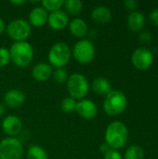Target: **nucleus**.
Wrapping results in <instances>:
<instances>
[{
	"mask_svg": "<svg viewBox=\"0 0 158 159\" xmlns=\"http://www.w3.org/2000/svg\"><path fill=\"white\" fill-rule=\"evenodd\" d=\"M91 89L93 92L102 96H106L108 93H110L113 90L110 81L105 77L95 78L91 83Z\"/></svg>",
	"mask_w": 158,
	"mask_h": 159,
	"instance_id": "obj_19",
	"label": "nucleus"
},
{
	"mask_svg": "<svg viewBox=\"0 0 158 159\" xmlns=\"http://www.w3.org/2000/svg\"><path fill=\"white\" fill-rule=\"evenodd\" d=\"M23 154L21 142L15 137H7L0 142V159H20Z\"/></svg>",
	"mask_w": 158,
	"mask_h": 159,
	"instance_id": "obj_7",
	"label": "nucleus"
},
{
	"mask_svg": "<svg viewBox=\"0 0 158 159\" xmlns=\"http://www.w3.org/2000/svg\"><path fill=\"white\" fill-rule=\"evenodd\" d=\"M66 86L70 97L74 100H83L89 90V83L88 79L79 73H74L68 76Z\"/></svg>",
	"mask_w": 158,
	"mask_h": 159,
	"instance_id": "obj_4",
	"label": "nucleus"
},
{
	"mask_svg": "<svg viewBox=\"0 0 158 159\" xmlns=\"http://www.w3.org/2000/svg\"><path fill=\"white\" fill-rule=\"evenodd\" d=\"M110 149H111V148L109 147V145H108L106 143H104L101 144V146H100V152H101V153H102L103 155H104V154H106Z\"/></svg>",
	"mask_w": 158,
	"mask_h": 159,
	"instance_id": "obj_31",
	"label": "nucleus"
},
{
	"mask_svg": "<svg viewBox=\"0 0 158 159\" xmlns=\"http://www.w3.org/2000/svg\"><path fill=\"white\" fill-rule=\"evenodd\" d=\"M53 70L50 64L46 62H39L32 69V76L38 82H45L52 75Z\"/></svg>",
	"mask_w": 158,
	"mask_h": 159,
	"instance_id": "obj_14",
	"label": "nucleus"
},
{
	"mask_svg": "<svg viewBox=\"0 0 158 159\" xmlns=\"http://www.w3.org/2000/svg\"><path fill=\"white\" fill-rule=\"evenodd\" d=\"M52 75L55 82L58 84L65 83L68 79V73L64 68H56V70L52 73Z\"/></svg>",
	"mask_w": 158,
	"mask_h": 159,
	"instance_id": "obj_25",
	"label": "nucleus"
},
{
	"mask_svg": "<svg viewBox=\"0 0 158 159\" xmlns=\"http://www.w3.org/2000/svg\"><path fill=\"white\" fill-rule=\"evenodd\" d=\"M10 61V53L9 49L7 48H0V67H4L8 64Z\"/></svg>",
	"mask_w": 158,
	"mask_h": 159,
	"instance_id": "obj_26",
	"label": "nucleus"
},
{
	"mask_svg": "<svg viewBox=\"0 0 158 159\" xmlns=\"http://www.w3.org/2000/svg\"><path fill=\"white\" fill-rule=\"evenodd\" d=\"M68 14L61 9L50 12L47 18V23L49 27L55 31H60L64 29L69 24Z\"/></svg>",
	"mask_w": 158,
	"mask_h": 159,
	"instance_id": "obj_11",
	"label": "nucleus"
},
{
	"mask_svg": "<svg viewBox=\"0 0 158 159\" xmlns=\"http://www.w3.org/2000/svg\"><path fill=\"white\" fill-rule=\"evenodd\" d=\"M72 51L69 46L64 42L55 43L48 51V61L51 66L56 68H63L69 61Z\"/></svg>",
	"mask_w": 158,
	"mask_h": 159,
	"instance_id": "obj_5",
	"label": "nucleus"
},
{
	"mask_svg": "<svg viewBox=\"0 0 158 159\" xmlns=\"http://www.w3.org/2000/svg\"><path fill=\"white\" fill-rule=\"evenodd\" d=\"M75 106H76V101L71 97L64 98L61 102V109L63 113H66V114L74 112Z\"/></svg>",
	"mask_w": 158,
	"mask_h": 159,
	"instance_id": "obj_24",
	"label": "nucleus"
},
{
	"mask_svg": "<svg viewBox=\"0 0 158 159\" xmlns=\"http://www.w3.org/2000/svg\"><path fill=\"white\" fill-rule=\"evenodd\" d=\"M25 102V95L20 89H10L4 96V102L9 108H18Z\"/></svg>",
	"mask_w": 158,
	"mask_h": 159,
	"instance_id": "obj_15",
	"label": "nucleus"
},
{
	"mask_svg": "<svg viewBox=\"0 0 158 159\" xmlns=\"http://www.w3.org/2000/svg\"><path fill=\"white\" fill-rule=\"evenodd\" d=\"M6 32L15 42L26 41L31 34V25L26 20L15 19L8 22L6 27Z\"/></svg>",
	"mask_w": 158,
	"mask_h": 159,
	"instance_id": "obj_6",
	"label": "nucleus"
},
{
	"mask_svg": "<svg viewBox=\"0 0 158 159\" xmlns=\"http://www.w3.org/2000/svg\"><path fill=\"white\" fill-rule=\"evenodd\" d=\"M27 159H48L47 153L38 145H32L29 147L26 155Z\"/></svg>",
	"mask_w": 158,
	"mask_h": 159,
	"instance_id": "obj_21",
	"label": "nucleus"
},
{
	"mask_svg": "<svg viewBox=\"0 0 158 159\" xmlns=\"http://www.w3.org/2000/svg\"><path fill=\"white\" fill-rule=\"evenodd\" d=\"M91 19L97 24H106L112 19V11L106 6H97L91 11Z\"/></svg>",
	"mask_w": 158,
	"mask_h": 159,
	"instance_id": "obj_16",
	"label": "nucleus"
},
{
	"mask_svg": "<svg viewBox=\"0 0 158 159\" xmlns=\"http://www.w3.org/2000/svg\"><path fill=\"white\" fill-rule=\"evenodd\" d=\"M69 30L74 36L83 38L87 35L88 28L87 22L83 19L75 18L69 22Z\"/></svg>",
	"mask_w": 158,
	"mask_h": 159,
	"instance_id": "obj_18",
	"label": "nucleus"
},
{
	"mask_svg": "<svg viewBox=\"0 0 158 159\" xmlns=\"http://www.w3.org/2000/svg\"><path fill=\"white\" fill-rule=\"evenodd\" d=\"M65 12L72 16L79 15L83 10V3L80 0H65L63 1Z\"/></svg>",
	"mask_w": 158,
	"mask_h": 159,
	"instance_id": "obj_20",
	"label": "nucleus"
},
{
	"mask_svg": "<svg viewBox=\"0 0 158 159\" xmlns=\"http://www.w3.org/2000/svg\"><path fill=\"white\" fill-rule=\"evenodd\" d=\"M150 20L152 22L153 25L155 26H158V8L154 9L151 13H150Z\"/></svg>",
	"mask_w": 158,
	"mask_h": 159,
	"instance_id": "obj_30",
	"label": "nucleus"
},
{
	"mask_svg": "<svg viewBox=\"0 0 158 159\" xmlns=\"http://www.w3.org/2000/svg\"><path fill=\"white\" fill-rule=\"evenodd\" d=\"M72 54L76 61L87 64L92 61L95 57V47L88 39H81L74 46Z\"/></svg>",
	"mask_w": 158,
	"mask_h": 159,
	"instance_id": "obj_8",
	"label": "nucleus"
},
{
	"mask_svg": "<svg viewBox=\"0 0 158 159\" xmlns=\"http://www.w3.org/2000/svg\"><path fill=\"white\" fill-rule=\"evenodd\" d=\"M144 151L139 145H131L129 146L124 155V159H143Z\"/></svg>",
	"mask_w": 158,
	"mask_h": 159,
	"instance_id": "obj_22",
	"label": "nucleus"
},
{
	"mask_svg": "<svg viewBox=\"0 0 158 159\" xmlns=\"http://www.w3.org/2000/svg\"><path fill=\"white\" fill-rule=\"evenodd\" d=\"M4 113H5V106H4V104L0 103V116H2L4 115Z\"/></svg>",
	"mask_w": 158,
	"mask_h": 159,
	"instance_id": "obj_34",
	"label": "nucleus"
},
{
	"mask_svg": "<svg viewBox=\"0 0 158 159\" xmlns=\"http://www.w3.org/2000/svg\"><path fill=\"white\" fill-rule=\"evenodd\" d=\"M75 112L84 119L91 120L96 117L98 114V108L93 101L83 99L76 102Z\"/></svg>",
	"mask_w": 158,
	"mask_h": 159,
	"instance_id": "obj_10",
	"label": "nucleus"
},
{
	"mask_svg": "<svg viewBox=\"0 0 158 159\" xmlns=\"http://www.w3.org/2000/svg\"><path fill=\"white\" fill-rule=\"evenodd\" d=\"M10 3L14 6H20V5H23L25 3V1L24 0H16V1L12 0V1H10Z\"/></svg>",
	"mask_w": 158,
	"mask_h": 159,
	"instance_id": "obj_33",
	"label": "nucleus"
},
{
	"mask_svg": "<svg viewBox=\"0 0 158 159\" xmlns=\"http://www.w3.org/2000/svg\"><path fill=\"white\" fill-rule=\"evenodd\" d=\"M124 6L128 10L133 12V11H135L136 7L138 6V2L136 0H126L124 2Z\"/></svg>",
	"mask_w": 158,
	"mask_h": 159,
	"instance_id": "obj_29",
	"label": "nucleus"
},
{
	"mask_svg": "<svg viewBox=\"0 0 158 159\" xmlns=\"http://www.w3.org/2000/svg\"><path fill=\"white\" fill-rule=\"evenodd\" d=\"M42 7H44L47 11H56L61 9V7H63V1L62 0H43L41 2Z\"/></svg>",
	"mask_w": 158,
	"mask_h": 159,
	"instance_id": "obj_23",
	"label": "nucleus"
},
{
	"mask_svg": "<svg viewBox=\"0 0 158 159\" xmlns=\"http://www.w3.org/2000/svg\"><path fill=\"white\" fill-rule=\"evenodd\" d=\"M104 159H123V157L118 150L110 149L106 154H104Z\"/></svg>",
	"mask_w": 158,
	"mask_h": 159,
	"instance_id": "obj_28",
	"label": "nucleus"
},
{
	"mask_svg": "<svg viewBox=\"0 0 158 159\" xmlns=\"http://www.w3.org/2000/svg\"><path fill=\"white\" fill-rule=\"evenodd\" d=\"M2 129L8 137H15L21 131V120L16 116H7L2 122Z\"/></svg>",
	"mask_w": 158,
	"mask_h": 159,
	"instance_id": "obj_12",
	"label": "nucleus"
},
{
	"mask_svg": "<svg viewBox=\"0 0 158 159\" xmlns=\"http://www.w3.org/2000/svg\"><path fill=\"white\" fill-rule=\"evenodd\" d=\"M133 66L141 71L149 69L154 62V53L147 48L141 47L136 48L131 55Z\"/></svg>",
	"mask_w": 158,
	"mask_h": 159,
	"instance_id": "obj_9",
	"label": "nucleus"
},
{
	"mask_svg": "<svg viewBox=\"0 0 158 159\" xmlns=\"http://www.w3.org/2000/svg\"><path fill=\"white\" fill-rule=\"evenodd\" d=\"M6 27H7V25H6V23L4 21V20L0 18V34H3L6 31Z\"/></svg>",
	"mask_w": 158,
	"mask_h": 159,
	"instance_id": "obj_32",
	"label": "nucleus"
},
{
	"mask_svg": "<svg viewBox=\"0 0 158 159\" xmlns=\"http://www.w3.org/2000/svg\"><path fill=\"white\" fill-rule=\"evenodd\" d=\"M128 106L127 96L119 90H112L103 101V110L111 116H116L125 112Z\"/></svg>",
	"mask_w": 158,
	"mask_h": 159,
	"instance_id": "obj_3",
	"label": "nucleus"
},
{
	"mask_svg": "<svg viewBox=\"0 0 158 159\" xmlns=\"http://www.w3.org/2000/svg\"><path fill=\"white\" fill-rule=\"evenodd\" d=\"M48 13L42 7H34L28 16V22L34 27H41L47 22Z\"/></svg>",
	"mask_w": 158,
	"mask_h": 159,
	"instance_id": "obj_13",
	"label": "nucleus"
},
{
	"mask_svg": "<svg viewBox=\"0 0 158 159\" xmlns=\"http://www.w3.org/2000/svg\"><path fill=\"white\" fill-rule=\"evenodd\" d=\"M127 24L129 29L132 32H140L145 25V17L141 11L135 10L129 15Z\"/></svg>",
	"mask_w": 158,
	"mask_h": 159,
	"instance_id": "obj_17",
	"label": "nucleus"
},
{
	"mask_svg": "<svg viewBox=\"0 0 158 159\" xmlns=\"http://www.w3.org/2000/svg\"><path fill=\"white\" fill-rule=\"evenodd\" d=\"M105 143L111 149L118 150L124 147L129 140V129L121 121H113L110 123L104 133Z\"/></svg>",
	"mask_w": 158,
	"mask_h": 159,
	"instance_id": "obj_1",
	"label": "nucleus"
},
{
	"mask_svg": "<svg viewBox=\"0 0 158 159\" xmlns=\"http://www.w3.org/2000/svg\"><path fill=\"white\" fill-rule=\"evenodd\" d=\"M10 61L19 67L28 66L34 58V48L27 41L15 42L9 48Z\"/></svg>",
	"mask_w": 158,
	"mask_h": 159,
	"instance_id": "obj_2",
	"label": "nucleus"
},
{
	"mask_svg": "<svg viewBox=\"0 0 158 159\" xmlns=\"http://www.w3.org/2000/svg\"><path fill=\"white\" fill-rule=\"evenodd\" d=\"M152 40V34L148 31H142L139 34V41L142 44H149Z\"/></svg>",
	"mask_w": 158,
	"mask_h": 159,
	"instance_id": "obj_27",
	"label": "nucleus"
}]
</instances>
